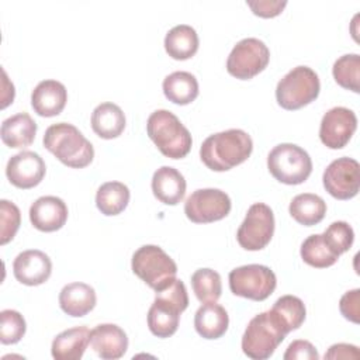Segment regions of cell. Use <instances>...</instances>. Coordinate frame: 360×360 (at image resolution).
<instances>
[{
    "label": "cell",
    "mask_w": 360,
    "mask_h": 360,
    "mask_svg": "<svg viewBox=\"0 0 360 360\" xmlns=\"http://www.w3.org/2000/svg\"><path fill=\"white\" fill-rule=\"evenodd\" d=\"M181 311L172 302L155 297L153 304L148 311V328L158 338H169L176 333L180 322Z\"/></svg>",
    "instance_id": "24"
},
{
    "label": "cell",
    "mask_w": 360,
    "mask_h": 360,
    "mask_svg": "<svg viewBox=\"0 0 360 360\" xmlns=\"http://www.w3.org/2000/svg\"><path fill=\"white\" fill-rule=\"evenodd\" d=\"M253 150V141L243 129L232 128L210 135L201 143V162L214 172H226L243 163Z\"/></svg>",
    "instance_id": "1"
},
{
    "label": "cell",
    "mask_w": 360,
    "mask_h": 360,
    "mask_svg": "<svg viewBox=\"0 0 360 360\" xmlns=\"http://www.w3.org/2000/svg\"><path fill=\"white\" fill-rule=\"evenodd\" d=\"M321 83L315 70L308 66H295L280 79L276 87V100L284 110H300L315 101Z\"/></svg>",
    "instance_id": "5"
},
{
    "label": "cell",
    "mask_w": 360,
    "mask_h": 360,
    "mask_svg": "<svg viewBox=\"0 0 360 360\" xmlns=\"http://www.w3.org/2000/svg\"><path fill=\"white\" fill-rule=\"evenodd\" d=\"M146 132L160 153L170 159L187 156L193 145L190 131L169 110L153 111L146 121Z\"/></svg>",
    "instance_id": "3"
},
{
    "label": "cell",
    "mask_w": 360,
    "mask_h": 360,
    "mask_svg": "<svg viewBox=\"0 0 360 360\" xmlns=\"http://www.w3.org/2000/svg\"><path fill=\"white\" fill-rule=\"evenodd\" d=\"M288 211L298 224L304 226H312L325 218L326 202L316 194L302 193L291 200Z\"/></svg>",
    "instance_id": "28"
},
{
    "label": "cell",
    "mask_w": 360,
    "mask_h": 360,
    "mask_svg": "<svg viewBox=\"0 0 360 360\" xmlns=\"http://www.w3.org/2000/svg\"><path fill=\"white\" fill-rule=\"evenodd\" d=\"M360 353L357 346L349 343H336L325 353V359H359Z\"/></svg>",
    "instance_id": "41"
},
{
    "label": "cell",
    "mask_w": 360,
    "mask_h": 360,
    "mask_svg": "<svg viewBox=\"0 0 360 360\" xmlns=\"http://www.w3.org/2000/svg\"><path fill=\"white\" fill-rule=\"evenodd\" d=\"M125 114L114 103L98 104L91 112V128L103 139L118 138L125 129Z\"/></svg>",
    "instance_id": "25"
},
{
    "label": "cell",
    "mask_w": 360,
    "mask_h": 360,
    "mask_svg": "<svg viewBox=\"0 0 360 360\" xmlns=\"http://www.w3.org/2000/svg\"><path fill=\"white\" fill-rule=\"evenodd\" d=\"M322 238L328 245V248L336 256H340L342 253L347 252L352 248L354 240V232L347 222L335 221L325 229V232L322 233Z\"/></svg>",
    "instance_id": "34"
},
{
    "label": "cell",
    "mask_w": 360,
    "mask_h": 360,
    "mask_svg": "<svg viewBox=\"0 0 360 360\" xmlns=\"http://www.w3.org/2000/svg\"><path fill=\"white\" fill-rule=\"evenodd\" d=\"M90 340V330L87 326H75L56 335L52 340L51 353L56 360H79Z\"/></svg>",
    "instance_id": "22"
},
{
    "label": "cell",
    "mask_w": 360,
    "mask_h": 360,
    "mask_svg": "<svg viewBox=\"0 0 360 360\" xmlns=\"http://www.w3.org/2000/svg\"><path fill=\"white\" fill-rule=\"evenodd\" d=\"M332 73L340 87L354 93L360 91V56L357 53H346L336 59Z\"/></svg>",
    "instance_id": "33"
},
{
    "label": "cell",
    "mask_w": 360,
    "mask_h": 360,
    "mask_svg": "<svg viewBox=\"0 0 360 360\" xmlns=\"http://www.w3.org/2000/svg\"><path fill=\"white\" fill-rule=\"evenodd\" d=\"M340 314L345 319L359 323L360 322V290L354 288L345 292L339 302Z\"/></svg>",
    "instance_id": "38"
},
{
    "label": "cell",
    "mask_w": 360,
    "mask_h": 360,
    "mask_svg": "<svg viewBox=\"0 0 360 360\" xmlns=\"http://www.w3.org/2000/svg\"><path fill=\"white\" fill-rule=\"evenodd\" d=\"M13 273L15 280L24 285H39L51 277L52 262L49 256L42 250H24L14 259Z\"/></svg>",
    "instance_id": "15"
},
{
    "label": "cell",
    "mask_w": 360,
    "mask_h": 360,
    "mask_svg": "<svg viewBox=\"0 0 360 360\" xmlns=\"http://www.w3.org/2000/svg\"><path fill=\"white\" fill-rule=\"evenodd\" d=\"M232 208L229 195L219 188H198L184 202V214L194 224L224 219Z\"/></svg>",
    "instance_id": "11"
},
{
    "label": "cell",
    "mask_w": 360,
    "mask_h": 360,
    "mask_svg": "<svg viewBox=\"0 0 360 360\" xmlns=\"http://www.w3.org/2000/svg\"><path fill=\"white\" fill-rule=\"evenodd\" d=\"M68 101L66 87L53 79L39 82L31 93V105L41 117L59 115Z\"/></svg>",
    "instance_id": "18"
},
{
    "label": "cell",
    "mask_w": 360,
    "mask_h": 360,
    "mask_svg": "<svg viewBox=\"0 0 360 360\" xmlns=\"http://www.w3.org/2000/svg\"><path fill=\"white\" fill-rule=\"evenodd\" d=\"M246 4L252 8L255 15L263 18H271L278 15L283 8L287 6V1L278 0H256V1H246Z\"/></svg>",
    "instance_id": "40"
},
{
    "label": "cell",
    "mask_w": 360,
    "mask_h": 360,
    "mask_svg": "<svg viewBox=\"0 0 360 360\" xmlns=\"http://www.w3.org/2000/svg\"><path fill=\"white\" fill-rule=\"evenodd\" d=\"M46 172L44 159L31 150H22L11 156L6 166V176L8 181L22 190L38 186Z\"/></svg>",
    "instance_id": "14"
},
{
    "label": "cell",
    "mask_w": 360,
    "mask_h": 360,
    "mask_svg": "<svg viewBox=\"0 0 360 360\" xmlns=\"http://www.w3.org/2000/svg\"><path fill=\"white\" fill-rule=\"evenodd\" d=\"M27 325L24 316L15 309H3L0 312V342L14 345L25 335Z\"/></svg>",
    "instance_id": "35"
},
{
    "label": "cell",
    "mask_w": 360,
    "mask_h": 360,
    "mask_svg": "<svg viewBox=\"0 0 360 360\" xmlns=\"http://www.w3.org/2000/svg\"><path fill=\"white\" fill-rule=\"evenodd\" d=\"M37 134V122L28 112H18L6 118L1 124V141L8 148H27L30 146Z\"/></svg>",
    "instance_id": "23"
},
{
    "label": "cell",
    "mask_w": 360,
    "mask_h": 360,
    "mask_svg": "<svg viewBox=\"0 0 360 360\" xmlns=\"http://www.w3.org/2000/svg\"><path fill=\"white\" fill-rule=\"evenodd\" d=\"M269 312L287 335L291 330L298 329L307 316V309L302 300L295 295L280 297Z\"/></svg>",
    "instance_id": "29"
},
{
    "label": "cell",
    "mask_w": 360,
    "mask_h": 360,
    "mask_svg": "<svg viewBox=\"0 0 360 360\" xmlns=\"http://www.w3.org/2000/svg\"><path fill=\"white\" fill-rule=\"evenodd\" d=\"M163 94L177 105H187L198 96V82L190 72H173L163 79Z\"/></svg>",
    "instance_id": "27"
},
{
    "label": "cell",
    "mask_w": 360,
    "mask_h": 360,
    "mask_svg": "<svg viewBox=\"0 0 360 360\" xmlns=\"http://www.w3.org/2000/svg\"><path fill=\"white\" fill-rule=\"evenodd\" d=\"M198 35L191 25L179 24L167 31L165 37V49L176 60L193 58L198 51Z\"/></svg>",
    "instance_id": "26"
},
{
    "label": "cell",
    "mask_w": 360,
    "mask_h": 360,
    "mask_svg": "<svg viewBox=\"0 0 360 360\" xmlns=\"http://www.w3.org/2000/svg\"><path fill=\"white\" fill-rule=\"evenodd\" d=\"M283 357L284 360H318L319 354L311 342L298 339L288 345Z\"/></svg>",
    "instance_id": "39"
},
{
    "label": "cell",
    "mask_w": 360,
    "mask_h": 360,
    "mask_svg": "<svg viewBox=\"0 0 360 360\" xmlns=\"http://www.w3.org/2000/svg\"><path fill=\"white\" fill-rule=\"evenodd\" d=\"M360 165L352 158H338L328 165L322 181L325 190L336 200H350L360 186Z\"/></svg>",
    "instance_id": "12"
},
{
    "label": "cell",
    "mask_w": 360,
    "mask_h": 360,
    "mask_svg": "<svg viewBox=\"0 0 360 360\" xmlns=\"http://www.w3.org/2000/svg\"><path fill=\"white\" fill-rule=\"evenodd\" d=\"M267 169L280 183L297 186L312 172V160L305 149L295 143H280L267 155Z\"/></svg>",
    "instance_id": "6"
},
{
    "label": "cell",
    "mask_w": 360,
    "mask_h": 360,
    "mask_svg": "<svg viewBox=\"0 0 360 360\" xmlns=\"http://www.w3.org/2000/svg\"><path fill=\"white\" fill-rule=\"evenodd\" d=\"M129 188L121 181H107L96 193V205L107 217L121 214L129 202Z\"/></svg>",
    "instance_id": "30"
},
{
    "label": "cell",
    "mask_w": 360,
    "mask_h": 360,
    "mask_svg": "<svg viewBox=\"0 0 360 360\" xmlns=\"http://www.w3.org/2000/svg\"><path fill=\"white\" fill-rule=\"evenodd\" d=\"M270 60L267 45L259 38H243L231 51L226 70L239 80H249L263 72Z\"/></svg>",
    "instance_id": "9"
},
{
    "label": "cell",
    "mask_w": 360,
    "mask_h": 360,
    "mask_svg": "<svg viewBox=\"0 0 360 360\" xmlns=\"http://www.w3.org/2000/svg\"><path fill=\"white\" fill-rule=\"evenodd\" d=\"M191 287L200 302H215L222 294L219 273L212 269H198L191 274Z\"/></svg>",
    "instance_id": "32"
},
{
    "label": "cell",
    "mask_w": 360,
    "mask_h": 360,
    "mask_svg": "<svg viewBox=\"0 0 360 360\" xmlns=\"http://www.w3.org/2000/svg\"><path fill=\"white\" fill-rule=\"evenodd\" d=\"M44 146L65 166L83 169L93 162L91 142L72 124L58 122L46 128Z\"/></svg>",
    "instance_id": "2"
},
{
    "label": "cell",
    "mask_w": 360,
    "mask_h": 360,
    "mask_svg": "<svg viewBox=\"0 0 360 360\" xmlns=\"http://www.w3.org/2000/svg\"><path fill=\"white\" fill-rule=\"evenodd\" d=\"M68 219V205L55 195L37 198L30 207V221L41 232H55L60 229Z\"/></svg>",
    "instance_id": "16"
},
{
    "label": "cell",
    "mask_w": 360,
    "mask_h": 360,
    "mask_svg": "<svg viewBox=\"0 0 360 360\" xmlns=\"http://www.w3.org/2000/svg\"><path fill=\"white\" fill-rule=\"evenodd\" d=\"M97 302L96 291L86 283H69L59 292V305L70 316L80 318L87 315Z\"/></svg>",
    "instance_id": "20"
},
{
    "label": "cell",
    "mask_w": 360,
    "mask_h": 360,
    "mask_svg": "<svg viewBox=\"0 0 360 360\" xmlns=\"http://www.w3.org/2000/svg\"><path fill=\"white\" fill-rule=\"evenodd\" d=\"M274 233V214L264 202L249 207L246 217L236 232V240L245 250L256 252L264 249Z\"/></svg>",
    "instance_id": "10"
},
{
    "label": "cell",
    "mask_w": 360,
    "mask_h": 360,
    "mask_svg": "<svg viewBox=\"0 0 360 360\" xmlns=\"http://www.w3.org/2000/svg\"><path fill=\"white\" fill-rule=\"evenodd\" d=\"M21 222V212L20 208L8 201L1 200L0 201V243L6 245L8 243L17 233Z\"/></svg>",
    "instance_id": "36"
},
{
    "label": "cell",
    "mask_w": 360,
    "mask_h": 360,
    "mask_svg": "<svg viewBox=\"0 0 360 360\" xmlns=\"http://www.w3.org/2000/svg\"><path fill=\"white\" fill-rule=\"evenodd\" d=\"M357 128L356 114L346 107L328 110L319 125V139L329 149H342L352 139Z\"/></svg>",
    "instance_id": "13"
},
{
    "label": "cell",
    "mask_w": 360,
    "mask_h": 360,
    "mask_svg": "<svg viewBox=\"0 0 360 360\" xmlns=\"http://www.w3.org/2000/svg\"><path fill=\"white\" fill-rule=\"evenodd\" d=\"M186 187L184 176L172 166H162L152 176L153 195L166 205L179 204L184 198Z\"/></svg>",
    "instance_id": "19"
},
{
    "label": "cell",
    "mask_w": 360,
    "mask_h": 360,
    "mask_svg": "<svg viewBox=\"0 0 360 360\" xmlns=\"http://www.w3.org/2000/svg\"><path fill=\"white\" fill-rule=\"evenodd\" d=\"M89 343L101 359L115 360L125 354L128 336L124 329L115 323H101L90 330Z\"/></svg>",
    "instance_id": "17"
},
{
    "label": "cell",
    "mask_w": 360,
    "mask_h": 360,
    "mask_svg": "<svg viewBox=\"0 0 360 360\" xmlns=\"http://www.w3.org/2000/svg\"><path fill=\"white\" fill-rule=\"evenodd\" d=\"M300 255L302 257V260L316 269H325V267H330L333 266L339 256H336L325 243L322 233H314L311 236H308L302 245H301V250Z\"/></svg>",
    "instance_id": "31"
},
{
    "label": "cell",
    "mask_w": 360,
    "mask_h": 360,
    "mask_svg": "<svg viewBox=\"0 0 360 360\" xmlns=\"http://www.w3.org/2000/svg\"><path fill=\"white\" fill-rule=\"evenodd\" d=\"M131 269L156 292L166 288L177 274L174 260L156 245H143L132 255Z\"/></svg>",
    "instance_id": "4"
},
{
    "label": "cell",
    "mask_w": 360,
    "mask_h": 360,
    "mask_svg": "<svg viewBox=\"0 0 360 360\" xmlns=\"http://www.w3.org/2000/svg\"><path fill=\"white\" fill-rule=\"evenodd\" d=\"M287 333L269 311L253 316L242 336V352L253 360H266L285 339Z\"/></svg>",
    "instance_id": "7"
},
{
    "label": "cell",
    "mask_w": 360,
    "mask_h": 360,
    "mask_svg": "<svg viewBox=\"0 0 360 360\" xmlns=\"http://www.w3.org/2000/svg\"><path fill=\"white\" fill-rule=\"evenodd\" d=\"M229 288L232 294L253 301H264L277 285V278L270 267L263 264H245L231 270Z\"/></svg>",
    "instance_id": "8"
},
{
    "label": "cell",
    "mask_w": 360,
    "mask_h": 360,
    "mask_svg": "<svg viewBox=\"0 0 360 360\" xmlns=\"http://www.w3.org/2000/svg\"><path fill=\"white\" fill-rule=\"evenodd\" d=\"M156 297L163 298L169 302H172L173 305H176L181 312L186 311V308L188 307V294H187V288L184 285V283L179 278H174L166 288L160 290L156 292Z\"/></svg>",
    "instance_id": "37"
},
{
    "label": "cell",
    "mask_w": 360,
    "mask_h": 360,
    "mask_svg": "<svg viewBox=\"0 0 360 360\" xmlns=\"http://www.w3.org/2000/svg\"><path fill=\"white\" fill-rule=\"evenodd\" d=\"M229 325L226 309L215 302H204L195 312L194 328L204 339H219Z\"/></svg>",
    "instance_id": "21"
}]
</instances>
